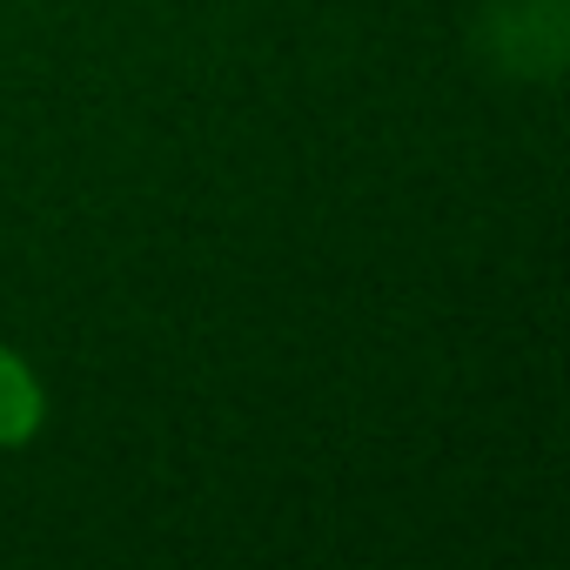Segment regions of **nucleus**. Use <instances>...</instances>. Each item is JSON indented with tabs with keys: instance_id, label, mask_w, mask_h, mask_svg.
I'll return each instance as SVG.
<instances>
[{
	"instance_id": "1",
	"label": "nucleus",
	"mask_w": 570,
	"mask_h": 570,
	"mask_svg": "<svg viewBox=\"0 0 570 570\" xmlns=\"http://www.w3.org/2000/svg\"><path fill=\"white\" fill-rule=\"evenodd\" d=\"M48 423V396H41V376L0 343V450H21L35 430Z\"/></svg>"
}]
</instances>
